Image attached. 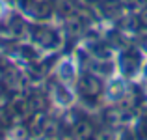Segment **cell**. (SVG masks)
I'll use <instances>...</instances> for the list:
<instances>
[{
	"label": "cell",
	"instance_id": "obj_1",
	"mask_svg": "<svg viewBox=\"0 0 147 140\" xmlns=\"http://www.w3.org/2000/svg\"><path fill=\"white\" fill-rule=\"evenodd\" d=\"M4 11H6V7H4V4L0 2V17H2V15H4Z\"/></svg>",
	"mask_w": 147,
	"mask_h": 140
}]
</instances>
